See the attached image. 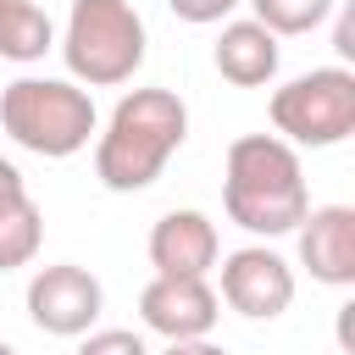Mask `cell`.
<instances>
[{
    "instance_id": "6da1fadb",
    "label": "cell",
    "mask_w": 355,
    "mask_h": 355,
    "mask_svg": "<svg viewBox=\"0 0 355 355\" xmlns=\"http://www.w3.org/2000/svg\"><path fill=\"white\" fill-rule=\"evenodd\" d=\"M222 211L255 239L294 233L311 211L300 150L277 133H239L222 161Z\"/></svg>"
},
{
    "instance_id": "7a4b0ae2",
    "label": "cell",
    "mask_w": 355,
    "mask_h": 355,
    "mask_svg": "<svg viewBox=\"0 0 355 355\" xmlns=\"http://www.w3.org/2000/svg\"><path fill=\"white\" fill-rule=\"evenodd\" d=\"M189 139V105L172 89H128L94 128V178L111 194L150 189Z\"/></svg>"
},
{
    "instance_id": "3957f363",
    "label": "cell",
    "mask_w": 355,
    "mask_h": 355,
    "mask_svg": "<svg viewBox=\"0 0 355 355\" xmlns=\"http://www.w3.org/2000/svg\"><path fill=\"white\" fill-rule=\"evenodd\" d=\"M0 128L17 150L67 161L94 139L100 111H94V94L72 78H17L0 89Z\"/></svg>"
},
{
    "instance_id": "277c9868",
    "label": "cell",
    "mask_w": 355,
    "mask_h": 355,
    "mask_svg": "<svg viewBox=\"0 0 355 355\" xmlns=\"http://www.w3.org/2000/svg\"><path fill=\"white\" fill-rule=\"evenodd\" d=\"M55 50H61L72 83L116 89V83H133V72L144 67L150 33H144V17L133 0H72Z\"/></svg>"
},
{
    "instance_id": "5b68a950",
    "label": "cell",
    "mask_w": 355,
    "mask_h": 355,
    "mask_svg": "<svg viewBox=\"0 0 355 355\" xmlns=\"http://www.w3.org/2000/svg\"><path fill=\"white\" fill-rule=\"evenodd\" d=\"M266 116H272V133L288 139L294 150H333L355 133V72L344 61L311 67L283 89H272Z\"/></svg>"
},
{
    "instance_id": "8992f818",
    "label": "cell",
    "mask_w": 355,
    "mask_h": 355,
    "mask_svg": "<svg viewBox=\"0 0 355 355\" xmlns=\"http://www.w3.org/2000/svg\"><path fill=\"white\" fill-rule=\"evenodd\" d=\"M105 311V288L89 266L55 261L28 277V322L50 338H83Z\"/></svg>"
},
{
    "instance_id": "52a82bcc",
    "label": "cell",
    "mask_w": 355,
    "mask_h": 355,
    "mask_svg": "<svg viewBox=\"0 0 355 355\" xmlns=\"http://www.w3.org/2000/svg\"><path fill=\"white\" fill-rule=\"evenodd\" d=\"M222 266V288L216 300L227 311H239L244 322H272L294 305V266L272 250V244H239L227 255H216Z\"/></svg>"
},
{
    "instance_id": "ba28073f",
    "label": "cell",
    "mask_w": 355,
    "mask_h": 355,
    "mask_svg": "<svg viewBox=\"0 0 355 355\" xmlns=\"http://www.w3.org/2000/svg\"><path fill=\"white\" fill-rule=\"evenodd\" d=\"M222 316V300L205 277H166L155 272L144 288H139V322L150 333H161L166 344L172 338H211Z\"/></svg>"
},
{
    "instance_id": "9c48e42d",
    "label": "cell",
    "mask_w": 355,
    "mask_h": 355,
    "mask_svg": "<svg viewBox=\"0 0 355 355\" xmlns=\"http://www.w3.org/2000/svg\"><path fill=\"white\" fill-rule=\"evenodd\" d=\"M144 255H150V266L166 272V277H211V266H216V255H222V239H216V222H211L205 211L183 205V211L155 216V227H150V239H144Z\"/></svg>"
},
{
    "instance_id": "30bf717a",
    "label": "cell",
    "mask_w": 355,
    "mask_h": 355,
    "mask_svg": "<svg viewBox=\"0 0 355 355\" xmlns=\"http://www.w3.org/2000/svg\"><path fill=\"white\" fill-rule=\"evenodd\" d=\"M300 233V266L322 288H349L355 283V211L349 205H311Z\"/></svg>"
},
{
    "instance_id": "8fae6325",
    "label": "cell",
    "mask_w": 355,
    "mask_h": 355,
    "mask_svg": "<svg viewBox=\"0 0 355 355\" xmlns=\"http://www.w3.org/2000/svg\"><path fill=\"white\" fill-rule=\"evenodd\" d=\"M211 61H216V72H222L233 89H266V83L277 78V67H283V44H277V33L261 28L255 17H233V22H222Z\"/></svg>"
},
{
    "instance_id": "7c38bea8",
    "label": "cell",
    "mask_w": 355,
    "mask_h": 355,
    "mask_svg": "<svg viewBox=\"0 0 355 355\" xmlns=\"http://www.w3.org/2000/svg\"><path fill=\"white\" fill-rule=\"evenodd\" d=\"M44 50H55V22L39 0H6L0 6V61H44Z\"/></svg>"
},
{
    "instance_id": "4fadbf2b",
    "label": "cell",
    "mask_w": 355,
    "mask_h": 355,
    "mask_svg": "<svg viewBox=\"0 0 355 355\" xmlns=\"http://www.w3.org/2000/svg\"><path fill=\"white\" fill-rule=\"evenodd\" d=\"M39 244H44V211H39L33 194H28V200H17L11 211H0V272L28 266V261L39 255Z\"/></svg>"
},
{
    "instance_id": "5bb4252c",
    "label": "cell",
    "mask_w": 355,
    "mask_h": 355,
    "mask_svg": "<svg viewBox=\"0 0 355 355\" xmlns=\"http://www.w3.org/2000/svg\"><path fill=\"white\" fill-rule=\"evenodd\" d=\"M244 6H250V17H255L261 28H272L277 39L316 33V28L338 11V0H244Z\"/></svg>"
},
{
    "instance_id": "9a60e30c",
    "label": "cell",
    "mask_w": 355,
    "mask_h": 355,
    "mask_svg": "<svg viewBox=\"0 0 355 355\" xmlns=\"http://www.w3.org/2000/svg\"><path fill=\"white\" fill-rule=\"evenodd\" d=\"M78 355H150V344L133 327H89L78 338Z\"/></svg>"
},
{
    "instance_id": "2e32d148",
    "label": "cell",
    "mask_w": 355,
    "mask_h": 355,
    "mask_svg": "<svg viewBox=\"0 0 355 355\" xmlns=\"http://www.w3.org/2000/svg\"><path fill=\"white\" fill-rule=\"evenodd\" d=\"M172 6V17L178 22H194V28H211V22H222V17H233L244 0H166Z\"/></svg>"
},
{
    "instance_id": "e0dca14e",
    "label": "cell",
    "mask_w": 355,
    "mask_h": 355,
    "mask_svg": "<svg viewBox=\"0 0 355 355\" xmlns=\"http://www.w3.org/2000/svg\"><path fill=\"white\" fill-rule=\"evenodd\" d=\"M17 200H28V183H22L17 161H6V155H0V211H11Z\"/></svg>"
},
{
    "instance_id": "ac0fdd59",
    "label": "cell",
    "mask_w": 355,
    "mask_h": 355,
    "mask_svg": "<svg viewBox=\"0 0 355 355\" xmlns=\"http://www.w3.org/2000/svg\"><path fill=\"white\" fill-rule=\"evenodd\" d=\"M161 355H227L222 344H211V338H172Z\"/></svg>"
},
{
    "instance_id": "d6986e66",
    "label": "cell",
    "mask_w": 355,
    "mask_h": 355,
    "mask_svg": "<svg viewBox=\"0 0 355 355\" xmlns=\"http://www.w3.org/2000/svg\"><path fill=\"white\" fill-rule=\"evenodd\" d=\"M333 39H338V55H355V44H349V17H338V33H333Z\"/></svg>"
},
{
    "instance_id": "ffe728a7",
    "label": "cell",
    "mask_w": 355,
    "mask_h": 355,
    "mask_svg": "<svg viewBox=\"0 0 355 355\" xmlns=\"http://www.w3.org/2000/svg\"><path fill=\"white\" fill-rule=\"evenodd\" d=\"M0 355H17V349H11V344H6V338H0Z\"/></svg>"
},
{
    "instance_id": "44dd1931",
    "label": "cell",
    "mask_w": 355,
    "mask_h": 355,
    "mask_svg": "<svg viewBox=\"0 0 355 355\" xmlns=\"http://www.w3.org/2000/svg\"><path fill=\"white\" fill-rule=\"evenodd\" d=\"M0 6H6V0H0Z\"/></svg>"
}]
</instances>
